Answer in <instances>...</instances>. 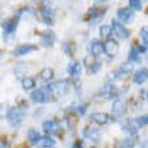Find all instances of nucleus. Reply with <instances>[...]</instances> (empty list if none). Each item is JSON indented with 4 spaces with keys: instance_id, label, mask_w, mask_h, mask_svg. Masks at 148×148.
<instances>
[{
    "instance_id": "9",
    "label": "nucleus",
    "mask_w": 148,
    "mask_h": 148,
    "mask_svg": "<svg viewBox=\"0 0 148 148\" xmlns=\"http://www.w3.org/2000/svg\"><path fill=\"white\" fill-rule=\"evenodd\" d=\"M84 62H85V66L86 69H88V71L89 73H96V71L101 67V63H98L94 61V55H92V57H86L85 59H84Z\"/></svg>"
},
{
    "instance_id": "28",
    "label": "nucleus",
    "mask_w": 148,
    "mask_h": 148,
    "mask_svg": "<svg viewBox=\"0 0 148 148\" xmlns=\"http://www.w3.org/2000/svg\"><path fill=\"white\" fill-rule=\"evenodd\" d=\"M129 7L133 11H140L141 10V1L140 0H129Z\"/></svg>"
},
{
    "instance_id": "21",
    "label": "nucleus",
    "mask_w": 148,
    "mask_h": 148,
    "mask_svg": "<svg viewBox=\"0 0 148 148\" xmlns=\"http://www.w3.org/2000/svg\"><path fill=\"white\" fill-rule=\"evenodd\" d=\"M85 136L89 140L93 141V143H98V141L101 140V133L97 129H88V131H85Z\"/></svg>"
},
{
    "instance_id": "27",
    "label": "nucleus",
    "mask_w": 148,
    "mask_h": 148,
    "mask_svg": "<svg viewBox=\"0 0 148 148\" xmlns=\"http://www.w3.org/2000/svg\"><path fill=\"white\" fill-rule=\"evenodd\" d=\"M23 89H26V90H31L34 86H35V79L34 78H30V77H26L23 79Z\"/></svg>"
},
{
    "instance_id": "19",
    "label": "nucleus",
    "mask_w": 148,
    "mask_h": 148,
    "mask_svg": "<svg viewBox=\"0 0 148 148\" xmlns=\"http://www.w3.org/2000/svg\"><path fill=\"white\" fill-rule=\"evenodd\" d=\"M16 24H18V19H7L3 22V30L5 34H11L15 31Z\"/></svg>"
},
{
    "instance_id": "24",
    "label": "nucleus",
    "mask_w": 148,
    "mask_h": 148,
    "mask_svg": "<svg viewBox=\"0 0 148 148\" xmlns=\"http://www.w3.org/2000/svg\"><path fill=\"white\" fill-rule=\"evenodd\" d=\"M135 147V141L133 139L128 137V139H123L121 141L117 143V148H133Z\"/></svg>"
},
{
    "instance_id": "14",
    "label": "nucleus",
    "mask_w": 148,
    "mask_h": 148,
    "mask_svg": "<svg viewBox=\"0 0 148 148\" xmlns=\"http://www.w3.org/2000/svg\"><path fill=\"white\" fill-rule=\"evenodd\" d=\"M90 53H92V55H94V57H98V55H101L102 53H105L104 43L98 42V40H93L92 45H90Z\"/></svg>"
},
{
    "instance_id": "22",
    "label": "nucleus",
    "mask_w": 148,
    "mask_h": 148,
    "mask_svg": "<svg viewBox=\"0 0 148 148\" xmlns=\"http://www.w3.org/2000/svg\"><path fill=\"white\" fill-rule=\"evenodd\" d=\"M102 94L105 96V97H113L114 94H116V89H114V86L112 84H106L104 88H102Z\"/></svg>"
},
{
    "instance_id": "26",
    "label": "nucleus",
    "mask_w": 148,
    "mask_h": 148,
    "mask_svg": "<svg viewBox=\"0 0 148 148\" xmlns=\"http://www.w3.org/2000/svg\"><path fill=\"white\" fill-rule=\"evenodd\" d=\"M112 31H113V28L110 27V26L104 24V26L100 27V36H101V38H108V36L112 34Z\"/></svg>"
},
{
    "instance_id": "16",
    "label": "nucleus",
    "mask_w": 148,
    "mask_h": 148,
    "mask_svg": "<svg viewBox=\"0 0 148 148\" xmlns=\"http://www.w3.org/2000/svg\"><path fill=\"white\" fill-rule=\"evenodd\" d=\"M40 42L43 43V46H46V47L53 46V45H54V42H55L54 32H51V31L43 32L42 35H40Z\"/></svg>"
},
{
    "instance_id": "17",
    "label": "nucleus",
    "mask_w": 148,
    "mask_h": 148,
    "mask_svg": "<svg viewBox=\"0 0 148 148\" xmlns=\"http://www.w3.org/2000/svg\"><path fill=\"white\" fill-rule=\"evenodd\" d=\"M67 73L70 74L71 77H78L81 74V65L77 61H71L67 66Z\"/></svg>"
},
{
    "instance_id": "30",
    "label": "nucleus",
    "mask_w": 148,
    "mask_h": 148,
    "mask_svg": "<svg viewBox=\"0 0 148 148\" xmlns=\"http://www.w3.org/2000/svg\"><path fill=\"white\" fill-rule=\"evenodd\" d=\"M140 36L144 39L145 42H148V26H145V27H141V30H140Z\"/></svg>"
},
{
    "instance_id": "1",
    "label": "nucleus",
    "mask_w": 148,
    "mask_h": 148,
    "mask_svg": "<svg viewBox=\"0 0 148 148\" xmlns=\"http://www.w3.org/2000/svg\"><path fill=\"white\" fill-rule=\"evenodd\" d=\"M145 124H148V114L136 117V119H133V120H129L128 124H127V128H128V131L131 132V135H136L137 131Z\"/></svg>"
},
{
    "instance_id": "3",
    "label": "nucleus",
    "mask_w": 148,
    "mask_h": 148,
    "mask_svg": "<svg viewBox=\"0 0 148 148\" xmlns=\"http://www.w3.org/2000/svg\"><path fill=\"white\" fill-rule=\"evenodd\" d=\"M67 88H69V82L67 81H59V82H54V84H50L47 85V92L50 93H54L57 96H63V94L67 92Z\"/></svg>"
},
{
    "instance_id": "20",
    "label": "nucleus",
    "mask_w": 148,
    "mask_h": 148,
    "mask_svg": "<svg viewBox=\"0 0 148 148\" xmlns=\"http://www.w3.org/2000/svg\"><path fill=\"white\" fill-rule=\"evenodd\" d=\"M54 145H55L54 139H51V137H49V136L40 137L39 141L36 143V147L38 148H53Z\"/></svg>"
},
{
    "instance_id": "18",
    "label": "nucleus",
    "mask_w": 148,
    "mask_h": 148,
    "mask_svg": "<svg viewBox=\"0 0 148 148\" xmlns=\"http://www.w3.org/2000/svg\"><path fill=\"white\" fill-rule=\"evenodd\" d=\"M31 100L34 102H36V104H42V102H46L47 94L45 93L42 89L35 90V92H32V93H31Z\"/></svg>"
},
{
    "instance_id": "5",
    "label": "nucleus",
    "mask_w": 148,
    "mask_h": 148,
    "mask_svg": "<svg viewBox=\"0 0 148 148\" xmlns=\"http://www.w3.org/2000/svg\"><path fill=\"white\" fill-rule=\"evenodd\" d=\"M112 28H113V32H114L120 39H128L129 38V31L120 23V22L113 20L112 22Z\"/></svg>"
},
{
    "instance_id": "12",
    "label": "nucleus",
    "mask_w": 148,
    "mask_h": 148,
    "mask_svg": "<svg viewBox=\"0 0 148 148\" xmlns=\"http://www.w3.org/2000/svg\"><path fill=\"white\" fill-rule=\"evenodd\" d=\"M104 46H105V53L109 57H114L119 53V43L116 40H113V39H109L108 42H105Z\"/></svg>"
},
{
    "instance_id": "8",
    "label": "nucleus",
    "mask_w": 148,
    "mask_h": 148,
    "mask_svg": "<svg viewBox=\"0 0 148 148\" xmlns=\"http://www.w3.org/2000/svg\"><path fill=\"white\" fill-rule=\"evenodd\" d=\"M92 120L94 123H97L98 125H105V124H109L112 121V117H109L106 113H101V112H94L92 113Z\"/></svg>"
},
{
    "instance_id": "11",
    "label": "nucleus",
    "mask_w": 148,
    "mask_h": 148,
    "mask_svg": "<svg viewBox=\"0 0 148 148\" xmlns=\"http://www.w3.org/2000/svg\"><path fill=\"white\" fill-rule=\"evenodd\" d=\"M147 79H148V69H145V67L139 69V70L135 73V75H133V82H135L136 85L144 84Z\"/></svg>"
},
{
    "instance_id": "6",
    "label": "nucleus",
    "mask_w": 148,
    "mask_h": 148,
    "mask_svg": "<svg viewBox=\"0 0 148 148\" xmlns=\"http://www.w3.org/2000/svg\"><path fill=\"white\" fill-rule=\"evenodd\" d=\"M40 16H42V19L45 23H49V24H53V18H54V10L49 5V4H45L43 8L40 10Z\"/></svg>"
},
{
    "instance_id": "7",
    "label": "nucleus",
    "mask_w": 148,
    "mask_h": 148,
    "mask_svg": "<svg viewBox=\"0 0 148 148\" xmlns=\"http://www.w3.org/2000/svg\"><path fill=\"white\" fill-rule=\"evenodd\" d=\"M132 73H133V63L127 62V63H123V65L116 70V77L117 78L128 77L129 74H132Z\"/></svg>"
},
{
    "instance_id": "32",
    "label": "nucleus",
    "mask_w": 148,
    "mask_h": 148,
    "mask_svg": "<svg viewBox=\"0 0 148 148\" xmlns=\"http://www.w3.org/2000/svg\"><path fill=\"white\" fill-rule=\"evenodd\" d=\"M147 98H148V92H147Z\"/></svg>"
},
{
    "instance_id": "25",
    "label": "nucleus",
    "mask_w": 148,
    "mask_h": 148,
    "mask_svg": "<svg viewBox=\"0 0 148 148\" xmlns=\"http://www.w3.org/2000/svg\"><path fill=\"white\" fill-rule=\"evenodd\" d=\"M53 77H54V71H53L51 67H46V69H43L42 73H40V78L45 79V81H50Z\"/></svg>"
},
{
    "instance_id": "13",
    "label": "nucleus",
    "mask_w": 148,
    "mask_h": 148,
    "mask_svg": "<svg viewBox=\"0 0 148 148\" xmlns=\"http://www.w3.org/2000/svg\"><path fill=\"white\" fill-rule=\"evenodd\" d=\"M36 50V46L35 45H30V43H27V45H20V46H18L14 50V54L18 55V57H20V55H24V54H28V53H31V51H35Z\"/></svg>"
},
{
    "instance_id": "2",
    "label": "nucleus",
    "mask_w": 148,
    "mask_h": 148,
    "mask_svg": "<svg viewBox=\"0 0 148 148\" xmlns=\"http://www.w3.org/2000/svg\"><path fill=\"white\" fill-rule=\"evenodd\" d=\"M23 117H24V110L20 109V108H12L7 113V121L11 125H19L23 121Z\"/></svg>"
},
{
    "instance_id": "15",
    "label": "nucleus",
    "mask_w": 148,
    "mask_h": 148,
    "mask_svg": "<svg viewBox=\"0 0 148 148\" xmlns=\"http://www.w3.org/2000/svg\"><path fill=\"white\" fill-rule=\"evenodd\" d=\"M43 128H45V131L49 133H58L61 125H59L58 121L49 120V121H45V123H43Z\"/></svg>"
},
{
    "instance_id": "10",
    "label": "nucleus",
    "mask_w": 148,
    "mask_h": 148,
    "mask_svg": "<svg viewBox=\"0 0 148 148\" xmlns=\"http://www.w3.org/2000/svg\"><path fill=\"white\" fill-rule=\"evenodd\" d=\"M117 18L120 20H123L124 23H128L131 22L133 18V11L132 8H120L119 11H117Z\"/></svg>"
},
{
    "instance_id": "4",
    "label": "nucleus",
    "mask_w": 148,
    "mask_h": 148,
    "mask_svg": "<svg viewBox=\"0 0 148 148\" xmlns=\"http://www.w3.org/2000/svg\"><path fill=\"white\" fill-rule=\"evenodd\" d=\"M127 113V105L123 100H116L112 104V114L114 117H123Z\"/></svg>"
},
{
    "instance_id": "23",
    "label": "nucleus",
    "mask_w": 148,
    "mask_h": 148,
    "mask_svg": "<svg viewBox=\"0 0 148 148\" xmlns=\"http://www.w3.org/2000/svg\"><path fill=\"white\" fill-rule=\"evenodd\" d=\"M27 137H28V140H30V143L36 144V143L39 141V139H40V135H39V132L36 131V129H30Z\"/></svg>"
},
{
    "instance_id": "29",
    "label": "nucleus",
    "mask_w": 148,
    "mask_h": 148,
    "mask_svg": "<svg viewBox=\"0 0 148 148\" xmlns=\"http://www.w3.org/2000/svg\"><path fill=\"white\" fill-rule=\"evenodd\" d=\"M105 12V10H102V11H98V8H92L89 11V16L90 18H98L100 15H102Z\"/></svg>"
},
{
    "instance_id": "31",
    "label": "nucleus",
    "mask_w": 148,
    "mask_h": 148,
    "mask_svg": "<svg viewBox=\"0 0 148 148\" xmlns=\"http://www.w3.org/2000/svg\"><path fill=\"white\" fill-rule=\"evenodd\" d=\"M137 50H135V49H131V54H129V59L131 61H139V57H137Z\"/></svg>"
},
{
    "instance_id": "33",
    "label": "nucleus",
    "mask_w": 148,
    "mask_h": 148,
    "mask_svg": "<svg viewBox=\"0 0 148 148\" xmlns=\"http://www.w3.org/2000/svg\"><path fill=\"white\" fill-rule=\"evenodd\" d=\"M98 1H100V0H98ZM101 1H102V0H101Z\"/></svg>"
}]
</instances>
